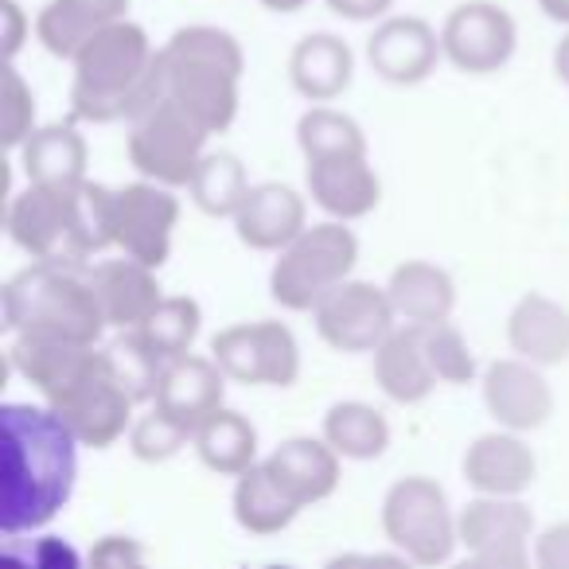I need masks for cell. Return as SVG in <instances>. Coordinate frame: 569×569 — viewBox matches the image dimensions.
Listing matches in <instances>:
<instances>
[{
    "label": "cell",
    "mask_w": 569,
    "mask_h": 569,
    "mask_svg": "<svg viewBox=\"0 0 569 569\" xmlns=\"http://www.w3.org/2000/svg\"><path fill=\"white\" fill-rule=\"evenodd\" d=\"M90 289H94L98 305H102V317L110 328H141L152 317L160 301H164V289L157 281V269L144 266L137 258H121V261H98L94 269H87Z\"/></svg>",
    "instance_id": "obj_20"
},
{
    "label": "cell",
    "mask_w": 569,
    "mask_h": 569,
    "mask_svg": "<svg viewBox=\"0 0 569 569\" xmlns=\"http://www.w3.org/2000/svg\"><path fill=\"white\" fill-rule=\"evenodd\" d=\"M390 305L402 325H441L457 309V284L433 261H402L387 281Z\"/></svg>",
    "instance_id": "obj_28"
},
{
    "label": "cell",
    "mask_w": 569,
    "mask_h": 569,
    "mask_svg": "<svg viewBox=\"0 0 569 569\" xmlns=\"http://www.w3.org/2000/svg\"><path fill=\"white\" fill-rule=\"evenodd\" d=\"M538 9H542L553 24H569V0H538Z\"/></svg>",
    "instance_id": "obj_45"
},
{
    "label": "cell",
    "mask_w": 569,
    "mask_h": 569,
    "mask_svg": "<svg viewBox=\"0 0 569 569\" xmlns=\"http://www.w3.org/2000/svg\"><path fill=\"white\" fill-rule=\"evenodd\" d=\"M211 356L227 371V379L242 387L289 390L301 379V343L281 320L222 328L211 340Z\"/></svg>",
    "instance_id": "obj_9"
},
{
    "label": "cell",
    "mask_w": 569,
    "mask_h": 569,
    "mask_svg": "<svg viewBox=\"0 0 569 569\" xmlns=\"http://www.w3.org/2000/svg\"><path fill=\"white\" fill-rule=\"evenodd\" d=\"M445 56L441 36L421 17H387L367 40V63L382 82L418 87L433 74L437 59Z\"/></svg>",
    "instance_id": "obj_17"
},
{
    "label": "cell",
    "mask_w": 569,
    "mask_h": 569,
    "mask_svg": "<svg viewBox=\"0 0 569 569\" xmlns=\"http://www.w3.org/2000/svg\"><path fill=\"white\" fill-rule=\"evenodd\" d=\"M382 530L413 566H445L460 542L449 496L429 476H406L382 499Z\"/></svg>",
    "instance_id": "obj_8"
},
{
    "label": "cell",
    "mask_w": 569,
    "mask_h": 569,
    "mask_svg": "<svg viewBox=\"0 0 569 569\" xmlns=\"http://www.w3.org/2000/svg\"><path fill=\"white\" fill-rule=\"evenodd\" d=\"M312 203L332 219H363L382 203V180L367 157H328L309 160L305 168Z\"/></svg>",
    "instance_id": "obj_21"
},
{
    "label": "cell",
    "mask_w": 569,
    "mask_h": 569,
    "mask_svg": "<svg viewBox=\"0 0 569 569\" xmlns=\"http://www.w3.org/2000/svg\"><path fill=\"white\" fill-rule=\"evenodd\" d=\"M227 398V371L214 363V356H176L164 363L157 387V406L172 418L188 421L191 429L214 413Z\"/></svg>",
    "instance_id": "obj_24"
},
{
    "label": "cell",
    "mask_w": 569,
    "mask_h": 569,
    "mask_svg": "<svg viewBox=\"0 0 569 569\" xmlns=\"http://www.w3.org/2000/svg\"><path fill=\"white\" fill-rule=\"evenodd\" d=\"M234 519L242 530L250 535H281L289 522L301 515V503H297L281 483L273 480V472L261 465H250L234 483Z\"/></svg>",
    "instance_id": "obj_31"
},
{
    "label": "cell",
    "mask_w": 569,
    "mask_h": 569,
    "mask_svg": "<svg viewBox=\"0 0 569 569\" xmlns=\"http://www.w3.org/2000/svg\"><path fill=\"white\" fill-rule=\"evenodd\" d=\"M356 74V56L332 32H312L289 56V82L309 102H336L351 87Z\"/></svg>",
    "instance_id": "obj_27"
},
{
    "label": "cell",
    "mask_w": 569,
    "mask_h": 569,
    "mask_svg": "<svg viewBox=\"0 0 569 569\" xmlns=\"http://www.w3.org/2000/svg\"><path fill=\"white\" fill-rule=\"evenodd\" d=\"M48 406L67 421V429L79 437L82 449H110L118 437L129 433L137 402L113 382V375L106 371V363H102L94 375H87V379L74 382L71 390L51 398Z\"/></svg>",
    "instance_id": "obj_14"
},
{
    "label": "cell",
    "mask_w": 569,
    "mask_h": 569,
    "mask_svg": "<svg viewBox=\"0 0 569 569\" xmlns=\"http://www.w3.org/2000/svg\"><path fill=\"white\" fill-rule=\"evenodd\" d=\"M199 325H203L199 301H191V297H164L137 332L144 336V343L157 356L176 359V356H188L191 343L199 340Z\"/></svg>",
    "instance_id": "obj_36"
},
{
    "label": "cell",
    "mask_w": 569,
    "mask_h": 569,
    "mask_svg": "<svg viewBox=\"0 0 569 569\" xmlns=\"http://www.w3.org/2000/svg\"><path fill=\"white\" fill-rule=\"evenodd\" d=\"M519 28L511 12L491 4V0H468L449 12L441 28L445 59L460 74H496L499 67L511 63Z\"/></svg>",
    "instance_id": "obj_13"
},
{
    "label": "cell",
    "mask_w": 569,
    "mask_h": 569,
    "mask_svg": "<svg viewBox=\"0 0 569 569\" xmlns=\"http://www.w3.org/2000/svg\"><path fill=\"white\" fill-rule=\"evenodd\" d=\"M20 160H24L28 183H59V188H71V183L87 180V137L74 126H43L20 144Z\"/></svg>",
    "instance_id": "obj_29"
},
{
    "label": "cell",
    "mask_w": 569,
    "mask_h": 569,
    "mask_svg": "<svg viewBox=\"0 0 569 569\" xmlns=\"http://www.w3.org/2000/svg\"><path fill=\"white\" fill-rule=\"evenodd\" d=\"M196 452L211 472L219 476H242L250 465H258V429L238 410L219 406L196 426Z\"/></svg>",
    "instance_id": "obj_30"
},
{
    "label": "cell",
    "mask_w": 569,
    "mask_h": 569,
    "mask_svg": "<svg viewBox=\"0 0 569 569\" xmlns=\"http://www.w3.org/2000/svg\"><path fill=\"white\" fill-rule=\"evenodd\" d=\"M250 176H246V164L234 157V152H203L196 176H191L188 191L191 203L199 207L211 219H234L242 199L250 196Z\"/></svg>",
    "instance_id": "obj_33"
},
{
    "label": "cell",
    "mask_w": 569,
    "mask_h": 569,
    "mask_svg": "<svg viewBox=\"0 0 569 569\" xmlns=\"http://www.w3.org/2000/svg\"><path fill=\"white\" fill-rule=\"evenodd\" d=\"M90 561H94V566H137V561H141V550H137L133 538L110 535V538H102V542L94 546Z\"/></svg>",
    "instance_id": "obj_42"
},
{
    "label": "cell",
    "mask_w": 569,
    "mask_h": 569,
    "mask_svg": "<svg viewBox=\"0 0 569 569\" xmlns=\"http://www.w3.org/2000/svg\"><path fill=\"white\" fill-rule=\"evenodd\" d=\"M535 561L546 569H569V522H553L535 542Z\"/></svg>",
    "instance_id": "obj_40"
},
{
    "label": "cell",
    "mask_w": 569,
    "mask_h": 569,
    "mask_svg": "<svg viewBox=\"0 0 569 569\" xmlns=\"http://www.w3.org/2000/svg\"><path fill=\"white\" fill-rule=\"evenodd\" d=\"M460 546H468V566L519 569L530 561L535 515L519 496H476L457 515Z\"/></svg>",
    "instance_id": "obj_11"
},
{
    "label": "cell",
    "mask_w": 569,
    "mask_h": 569,
    "mask_svg": "<svg viewBox=\"0 0 569 569\" xmlns=\"http://www.w3.org/2000/svg\"><path fill=\"white\" fill-rule=\"evenodd\" d=\"M261 9H269V12H301L309 0H258Z\"/></svg>",
    "instance_id": "obj_46"
},
{
    "label": "cell",
    "mask_w": 569,
    "mask_h": 569,
    "mask_svg": "<svg viewBox=\"0 0 569 569\" xmlns=\"http://www.w3.org/2000/svg\"><path fill=\"white\" fill-rule=\"evenodd\" d=\"M129 17V0H48L36 17V40L56 59H74L102 28Z\"/></svg>",
    "instance_id": "obj_25"
},
{
    "label": "cell",
    "mask_w": 569,
    "mask_h": 569,
    "mask_svg": "<svg viewBox=\"0 0 569 569\" xmlns=\"http://www.w3.org/2000/svg\"><path fill=\"white\" fill-rule=\"evenodd\" d=\"M359 261V238L343 219L305 227L293 242L277 250L269 293L281 309L312 312L332 289H340Z\"/></svg>",
    "instance_id": "obj_6"
},
{
    "label": "cell",
    "mask_w": 569,
    "mask_h": 569,
    "mask_svg": "<svg viewBox=\"0 0 569 569\" xmlns=\"http://www.w3.org/2000/svg\"><path fill=\"white\" fill-rule=\"evenodd\" d=\"M180 222V199L157 180L113 188V246L144 266L160 269L172 253V230Z\"/></svg>",
    "instance_id": "obj_12"
},
{
    "label": "cell",
    "mask_w": 569,
    "mask_h": 569,
    "mask_svg": "<svg viewBox=\"0 0 569 569\" xmlns=\"http://www.w3.org/2000/svg\"><path fill=\"white\" fill-rule=\"evenodd\" d=\"M164 87L207 133H227L238 118V82L246 71L242 43L211 24L180 28L160 48Z\"/></svg>",
    "instance_id": "obj_4"
},
{
    "label": "cell",
    "mask_w": 569,
    "mask_h": 569,
    "mask_svg": "<svg viewBox=\"0 0 569 569\" xmlns=\"http://www.w3.org/2000/svg\"><path fill=\"white\" fill-rule=\"evenodd\" d=\"M309 227V203L289 183H253L234 214L238 242L261 253H277Z\"/></svg>",
    "instance_id": "obj_19"
},
{
    "label": "cell",
    "mask_w": 569,
    "mask_h": 569,
    "mask_svg": "<svg viewBox=\"0 0 569 569\" xmlns=\"http://www.w3.org/2000/svg\"><path fill=\"white\" fill-rule=\"evenodd\" d=\"M460 468L476 496H522L538 476L535 449L522 441V433L503 426L496 433L476 437Z\"/></svg>",
    "instance_id": "obj_18"
},
{
    "label": "cell",
    "mask_w": 569,
    "mask_h": 569,
    "mask_svg": "<svg viewBox=\"0 0 569 569\" xmlns=\"http://www.w3.org/2000/svg\"><path fill=\"white\" fill-rule=\"evenodd\" d=\"M483 406L503 429L535 433L553 418V390L530 359H496L483 371Z\"/></svg>",
    "instance_id": "obj_15"
},
{
    "label": "cell",
    "mask_w": 569,
    "mask_h": 569,
    "mask_svg": "<svg viewBox=\"0 0 569 569\" xmlns=\"http://www.w3.org/2000/svg\"><path fill=\"white\" fill-rule=\"evenodd\" d=\"M79 437L51 406H0V530H40L67 507Z\"/></svg>",
    "instance_id": "obj_1"
},
{
    "label": "cell",
    "mask_w": 569,
    "mask_h": 569,
    "mask_svg": "<svg viewBox=\"0 0 569 569\" xmlns=\"http://www.w3.org/2000/svg\"><path fill=\"white\" fill-rule=\"evenodd\" d=\"M71 63V110L79 121H94V126L133 121L168 94L160 48H152L149 32L129 17L102 28Z\"/></svg>",
    "instance_id": "obj_2"
},
{
    "label": "cell",
    "mask_w": 569,
    "mask_h": 569,
    "mask_svg": "<svg viewBox=\"0 0 569 569\" xmlns=\"http://www.w3.org/2000/svg\"><path fill=\"white\" fill-rule=\"evenodd\" d=\"M426 351H429V363H433V375L445 387H465V382L476 379L472 348H468L465 332L457 325H449V320L426 325Z\"/></svg>",
    "instance_id": "obj_38"
},
{
    "label": "cell",
    "mask_w": 569,
    "mask_h": 569,
    "mask_svg": "<svg viewBox=\"0 0 569 569\" xmlns=\"http://www.w3.org/2000/svg\"><path fill=\"white\" fill-rule=\"evenodd\" d=\"M102 351H106V371L113 375V382H118L133 402H157V387H160V375H164L168 359L157 356L137 328H129L126 336H118V340Z\"/></svg>",
    "instance_id": "obj_35"
},
{
    "label": "cell",
    "mask_w": 569,
    "mask_h": 569,
    "mask_svg": "<svg viewBox=\"0 0 569 569\" xmlns=\"http://www.w3.org/2000/svg\"><path fill=\"white\" fill-rule=\"evenodd\" d=\"M325 4L343 20H379L387 17L395 0H325Z\"/></svg>",
    "instance_id": "obj_43"
},
{
    "label": "cell",
    "mask_w": 569,
    "mask_h": 569,
    "mask_svg": "<svg viewBox=\"0 0 569 569\" xmlns=\"http://www.w3.org/2000/svg\"><path fill=\"white\" fill-rule=\"evenodd\" d=\"M553 74L569 87V32L561 36V43L553 48Z\"/></svg>",
    "instance_id": "obj_44"
},
{
    "label": "cell",
    "mask_w": 569,
    "mask_h": 569,
    "mask_svg": "<svg viewBox=\"0 0 569 569\" xmlns=\"http://www.w3.org/2000/svg\"><path fill=\"white\" fill-rule=\"evenodd\" d=\"M340 452L325 437H289L266 457V468L301 507L320 503L340 488Z\"/></svg>",
    "instance_id": "obj_23"
},
{
    "label": "cell",
    "mask_w": 569,
    "mask_h": 569,
    "mask_svg": "<svg viewBox=\"0 0 569 569\" xmlns=\"http://www.w3.org/2000/svg\"><path fill=\"white\" fill-rule=\"evenodd\" d=\"M375 382L398 406H418L437 390V375L426 351V325H398L375 348Z\"/></svg>",
    "instance_id": "obj_22"
},
{
    "label": "cell",
    "mask_w": 569,
    "mask_h": 569,
    "mask_svg": "<svg viewBox=\"0 0 569 569\" xmlns=\"http://www.w3.org/2000/svg\"><path fill=\"white\" fill-rule=\"evenodd\" d=\"M297 144H301L305 160L367 157V137L359 121L340 110H328L325 102H312V110L297 121Z\"/></svg>",
    "instance_id": "obj_34"
},
{
    "label": "cell",
    "mask_w": 569,
    "mask_h": 569,
    "mask_svg": "<svg viewBox=\"0 0 569 569\" xmlns=\"http://www.w3.org/2000/svg\"><path fill=\"white\" fill-rule=\"evenodd\" d=\"M9 234L28 258L87 266L113 246V188L106 183H28L9 203Z\"/></svg>",
    "instance_id": "obj_3"
},
{
    "label": "cell",
    "mask_w": 569,
    "mask_h": 569,
    "mask_svg": "<svg viewBox=\"0 0 569 569\" xmlns=\"http://www.w3.org/2000/svg\"><path fill=\"white\" fill-rule=\"evenodd\" d=\"M0 312L12 336L98 343L110 328L90 289L87 266H63V261H32L20 269L0 293Z\"/></svg>",
    "instance_id": "obj_5"
},
{
    "label": "cell",
    "mask_w": 569,
    "mask_h": 569,
    "mask_svg": "<svg viewBox=\"0 0 569 569\" xmlns=\"http://www.w3.org/2000/svg\"><path fill=\"white\" fill-rule=\"evenodd\" d=\"M507 343L530 363L561 367L569 359V309L546 293L519 297L507 317Z\"/></svg>",
    "instance_id": "obj_26"
},
{
    "label": "cell",
    "mask_w": 569,
    "mask_h": 569,
    "mask_svg": "<svg viewBox=\"0 0 569 569\" xmlns=\"http://www.w3.org/2000/svg\"><path fill=\"white\" fill-rule=\"evenodd\" d=\"M0 24H4V40H0L4 43V63H12L28 36V17L17 0H0Z\"/></svg>",
    "instance_id": "obj_41"
},
{
    "label": "cell",
    "mask_w": 569,
    "mask_h": 569,
    "mask_svg": "<svg viewBox=\"0 0 569 569\" xmlns=\"http://www.w3.org/2000/svg\"><path fill=\"white\" fill-rule=\"evenodd\" d=\"M102 363L106 356L98 351V343L56 340V336H12L9 343V367L40 390L43 402L71 390L74 382L94 375Z\"/></svg>",
    "instance_id": "obj_16"
},
{
    "label": "cell",
    "mask_w": 569,
    "mask_h": 569,
    "mask_svg": "<svg viewBox=\"0 0 569 569\" xmlns=\"http://www.w3.org/2000/svg\"><path fill=\"white\" fill-rule=\"evenodd\" d=\"M325 441L343 460H379L390 449V421L367 402H336L325 413Z\"/></svg>",
    "instance_id": "obj_32"
},
{
    "label": "cell",
    "mask_w": 569,
    "mask_h": 569,
    "mask_svg": "<svg viewBox=\"0 0 569 569\" xmlns=\"http://www.w3.org/2000/svg\"><path fill=\"white\" fill-rule=\"evenodd\" d=\"M191 441H196V429L188 421L172 418L168 410H160V406H152L144 418L129 426V452L144 465H164L180 449H188Z\"/></svg>",
    "instance_id": "obj_37"
},
{
    "label": "cell",
    "mask_w": 569,
    "mask_h": 569,
    "mask_svg": "<svg viewBox=\"0 0 569 569\" xmlns=\"http://www.w3.org/2000/svg\"><path fill=\"white\" fill-rule=\"evenodd\" d=\"M320 340L343 356H367L398 328V312L390 293L371 281H343L312 309Z\"/></svg>",
    "instance_id": "obj_10"
},
{
    "label": "cell",
    "mask_w": 569,
    "mask_h": 569,
    "mask_svg": "<svg viewBox=\"0 0 569 569\" xmlns=\"http://www.w3.org/2000/svg\"><path fill=\"white\" fill-rule=\"evenodd\" d=\"M207 137L211 133L172 94H164L129 121V164L144 180H157L164 188H188L203 160Z\"/></svg>",
    "instance_id": "obj_7"
},
{
    "label": "cell",
    "mask_w": 569,
    "mask_h": 569,
    "mask_svg": "<svg viewBox=\"0 0 569 569\" xmlns=\"http://www.w3.org/2000/svg\"><path fill=\"white\" fill-rule=\"evenodd\" d=\"M4 144L20 149L36 133V94L12 63H4Z\"/></svg>",
    "instance_id": "obj_39"
}]
</instances>
